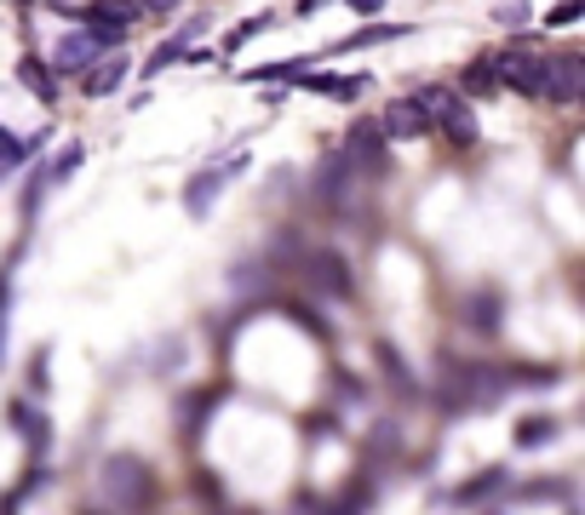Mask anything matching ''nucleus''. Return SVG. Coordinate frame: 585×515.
I'll list each match as a JSON object with an SVG mask.
<instances>
[{
    "mask_svg": "<svg viewBox=\"0 0 585 515\" xmlns=\"http://www.w3.org/2000/svg\"><path fill=\"white\" fill-rule=\"evenodd\" d=\"M494 75H499V87H511V92H522V98H540L545 64L533 58V52H499V58H494Z\"/></svg>",
    "mask_w": 585,
    "mask_h": 515,
    "instance_id": "nucleus-3",
    "label": "nucleus"
},
{
    "mask_svg": "<svg viewBox=\"0 0 585 515\" xmlns=\"http://www.w3.org/2000/svg\"><path fill=\"white\" fill-rule=\"evenodd\" d=\"M574 18H585V0H563V7H551L545 23H574Z\"/></svg>",
    "mask_w": 585,
    "mask_h": 515,
    "instance_id": "nucleus-18",
    "label": "nucleus"
},
{
    "mask_svg": "<svg viewBox=\"0 0 585 515\" xmlns=\"http://www.w3.org/2000/svg\"><path fill=\"white\" fill-rule=\"evenodd\" d=\"M350 7H356V12H379L385 0H350Z\"/></svg>",
    "mask_w": 585,
    "mask_h": 515,
    "instance_id": "nucleus-24",
    "label": "nucleus"
},
{
    "mask_svg": "<svg viewBox=\"0 0 585 515\" xmlns=\"http://www.w3.org/2000/svg\"><path fill=\"white\" fill-rule=\"evenodd\" d=\"M551 430H556L551 419H522V424H517V447H540V442H551Z\"/></svg>",
    "mask_w": 585,
    "mask_h": 515,
    "instance_id": "nucleus-15",
    "label": "nucleus"
},
{
    "mask_svg": "<svg viewBox=\"0 0 585 515\" xmlns=\"http://www.w3.org/2000/svg\"><path fill=\"white\" fill-rule=\"evenodd\" d=\"M499 321H505L499 293H476V298H471V327H476V332H499Z\"/></svg>",
    "mask_w": 585,
    "mask_h": 515,
    "instance_id": "nucleus-11",
    "label": "nucleus"
},
{
    "mask_svg": "<svg viewBox=\"0 0 585 515\" xmlns=\"http://www.w3.org/2000/svg\"><path fill=\"white\" fill-rule=\"evenodd\" d=\"M425 126H430V121H425V110H419V98H396L391 110L379 115V133H385V138H419Z\"/></svg>",
    "mask_w": 585,
    "mask_h": 515,
    "instance_id": "nucleus-6",
    "label": "nucleus"
},
{
    "mask_svg": "<svg viewBox=\"0 0 585 515\" xmlns=\"http://www.w3.org/2000/svg\"><path fill=\"white\" fill-rule=\"evenodd\" d=\"M0 360H7V281H0Z\"/></svg>",
    "mask_w": 585,
    "mask_h": 515,
    "instance_id": "nucleus-23",
    "label": "nucleus"
},
{
    "mask_svg": "<svg viewBox=\"0 0 585 515\" xmlns=\"http://www.w3.org/2000/svg\"><path fill=\"white\" fill-rule=\"evenodd\" d=\"M178 52H184V41H167V46H156V58H149V75H156V69H167V64L178 58Z\"/></svg>",
    "mask_w": 585,
    "mask_h": 515,
    "instance_id": "nucleus-19",
    "label": "nucleus"
},
{
    "mask_svg": "<svg viewBox=\"0 0 585 515\" xmlns=\"http://www.w3.org/2000/svg\"><path fill=\"white\" fill-rule=\"evenodd\" d=\"M224 178H230V172H218V167H213V172H195V178H190V190H184V206H190L195 218H201V213H207V206H213V195L224 190Z\"/></svg>",
    "mask_w": 585,
    "mask_h": 515,
    "instance_id": "nucleus-10",
    "label": "nucleus"
},
{
    "mask_svg": "<svg viewBox=\"0 0 585 515\" xmlns=\"http://www.w3.org/2000/svg\"><path fill=\"white\" fill-rule=\"evenodd\" d=\"M304 275H311V287H322V293H350V270H345V258H339V252L304 258Z\"/></svg>",
    "mask_w": 585,
    "mask_h": 515,
    "instance_id": "nucleus-8",
    "label": "nucleus"
},
{
    "mask_svg": "<svg viewBox=\"0 0 585 515\" xmlns=\"http://www.w3.org/2000/svg\"><path fill=\"white\" fill-rule=\"evenodd\" d=\"M419 110H425V121H437L453 144H476V121H471V110H465L460 92L430 87V92H419Z\"/></svg>",
    "mask_w": 585,
    "mask_h": 515,
    "instance_id": "nucleus-1",
    "label": "nucleus"
},
{
    "mask_svg": "<svg viewBox=\"0 0 585 515\" xmlns=\"http://www.w3.org/2000/svg\"><path fill=\"white\" fill-rule=\"evenodd\" d=\"M499 481H505L499 470H488V476H476V481L465 487V493H460V504H476V499H488V493H494V487H499Z\"/></svg>",
    "mask_w": 585,
    "mask_h": 515,
    "instance_id": "nucleus-17",
    "label": "nucleus"
},
{
    "mask_svg": "<svg viewBox=\"0 0 585 515\" xmlns=\"http://www.w3.org/2000/svg\"><path fill=\"white\" fill-rule=\"evenodd\" d=\"M540 92H545L551 103H574V98L585 92V58H580V52H556V58H545Z\"/></svg>",
    "mask_w": 585,
    "mask_h": 515,
    "instance_id": "nucleus-2",
    "label": "nucleus"
},
{
    "mask_svg": "<svg viewBox=\"0 0 585 515\" xmlns=\"http://www.w3.org/2000/svg\"><path fill=\"white\" fill-rule=\"evenodd\" d=\"M121 75H126V64H121V58H110V64H98V69H92V81H87V92H92V98H104V92H115V87H121Z\"/></svg>",
    "mask_w": 585,
    "mask_h": 515,
    "instance_id": "nucleus-13",
    "label": "nucleus"
},
{
    "mask_svg": "<svg viewBox=\"0 0 585 515\" xmlns=\"http://www.w3.org/2000/svg\"><path fill=\"white\" fill-rule=\"evenodd\" d=\"M18 75H23V87H30L35 98H46V103H53V98H58V87H53V75H46V69L35 64V58H23V64H18Z\"/></svg>",
    "mask_w": 585,
    "mask_h": 515,
    "instance_id": "nucleus-12",
    "label": "nucleus"
},
{
    "mask_svg": "<svg viewBox=\"0 0 585 515\" xmlns=\"http://www.w3.org/2000/svg\"><path fill=\"white\" fill-rule=\"evenodd\" d=\"M379 367L391 373V384H396V390H414V384H408V367H396V350H391V344H379Z\"/></svg>",
    "mask_w": 585,
    "mask_h": 515,
    "instance_id": "nucleus-16",
    "label": "nucleus"
},
{
    "mask_svg": "<svg viewBox=\"0 0 585 515\" xmlns=\"http://www.w3.org/2000/svg\"><path fill=\"white\" fill-rule=\"evenodd\" d=\"M465 92H471V98H488V92H499V75H494V64H471V69H465Z\"/></svg>",
    "mask_w": 585,
    "mask_h": 515,
    "instance_id": "nucleus-14",
    "label": "nucleus"
},
{
    "mask_svg": "<svg viewBox=\"0 0 585 515\" xmlns=\"http://www.w3.org/2000/svg\"><path fill=\"white\" fill-rule=\"evenodd\" d=\"M75 167H81V144H69V149L58 154V167H53V178H69Z\"/></svg>",
    "mask_w": 585,
    "mask_h": 515,
    "instance_id": "nucleus-20",
    "label": "nucleus"
},
{
    "mask_svg": "<svg viewBox=\"0 0 585 515\" xmlns=\"http://www.w3.org/2000/svg\"><path fill=\"white\" fill-rule=\"evenodd\" d=\"M133 12H138V0H92L87 7V23L104 41H121L126 35V23H133Z\"/></svg>",
    "mask_w": 585,
    "mask_h": 515,
    "instance_id": "nucleus-5",
    "label": "nucleus"
},
{
    "mask_svg": "<svg viewBox=\"0 0 585 515\" xmlns=\"http://www.w3.org/2000/svg\"><path fill=\"white\" fill-rule=\"evenodd\" d=\"M350 154L362 161V172H385V167H391V154H385V133H379L373 121H356V133H350Z\"/></svg>",
    "mask_w": 585,
    "mask_h": 515,
    "instance_id": "nucleus-7",
    "label": "nucleus"
},
{
    "mask_svg": "<svg viewBox=\"0 0 585 515\" xmlns=\"http://www.w3.org/2000/svg\"><path fill=\"white\" fill-rule=\"evenodd\" d=\"M98 46H104V35H69V41L58 46V69H64V75H75V69H92Z\"/></svg>",
    "mask_w": 585,
    "mask_h": 515,
    "instance_id": "nucleus-9",
    "label": "nucleus"
},
{
    "mask_svg": "<svg viewBox=\"0 0 585 515\" xmlns=\"http://www.w3.org/2000/svg\"><path fill=\"white\" fill-rule=\"evenodd\" d=\"M104 487L115 504H149V470L138 458H110L104 464Z\"/></svg>",
    "mask_w": 585,
    "mask_h": 515,
    "instance_id": "nucleus-4",
    "label": "nucleus"
},
{
    "mask_svg": "<svg viewBox=\"0 0 585 515\" xmlns=\"http://www.w3.org/2000/svg\"><path fill=\"white\" fill-rule=\"evenodd\" d=\"M499 23H528V7H522V0H511V7H499Z\"/></svg>",
    "mask_w": 585,
    "mask_h": 515,
    "instance_id": "nucleus-22",
    "label": "nucleus"
},
{
    "mask_svg": "<svg viewBox=\"0 0 585 515\" xmlns=\"http://www.w3.org/2000/svg\"><path fill=\"white\" fill-rule=\"evenodd\" d=\"M322 7V0H299V12H316Z\"/></svg>",
    "mask_w": 585,
    "mask_h": 515,
    "instance_id": "nucleus-25",
    "label": "nucleus"
},
{
    "mask_svg": "<svg viewBox=\"0 0 585 515\" xmlns=\"http://www.w3.org/2000/svg\"><path fill=\"white\" fill-rule=\"evenodd\" d=\"M18 161H23V144L0 133V167H18Z\"/></svg>",
    "mask_w": 585,
    "mask_h": 515,
    "instance_id": "nucleus-21",
    "label": "nucleus"
}]
</instances>
